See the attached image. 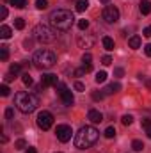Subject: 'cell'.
Wrapping results in <instances>:
<instances>
[{
	"label": "cell",
	"instance_id": "cell-20",
	"mask_svg": "<svg viewBox=\"0 0 151 153\" xmlns=\"http://www.w3.org/2000/svg\"><path fill=\"white\" fill-rule=\"evenodd\" d=\"M132 148H133L135 152H142V150H144V143L139 141V139H135V141H132Z\"/></svg>",
	"mask_w": 151,
	"mask_h": 153
},
{
	"label": "cell",
	"instance_id": "cell-30",
	"mask_svg": "<svg viewBox=\"0 0 151 153\" xmlns=\"http://www.w3.org/2000/svg\"><path fill=\"white\" fill-rule=\"evenodd\" d=\"M36 7L38 9H46L48 7V0H36Z\"/></svg>",
	"mask_w": 151,
	"mask_h": 153
},
{
	"label": "cell",
	"instance_id": "cell-32",
	"mask_svg": "<svg viewBox=\"0 0 151 153\" xmlns=\"http://www.w3.org/2000/svg\"><path fill=\"white\" fill-rule=\"evenodd\" d=\"M9 91H11V89H9L5 84H2V85H0V94H2L4 98H5V96H9Z\"/></svg>",
	"mask_w": 151,
	"mask_h": 153
},
{
	"label": "cell",
	"instance_id": "cell-45",
	"mask_svg": "<svg viewBox=\"0 0 151 153\" xmlns=\"http://www.w3.org/2000/svg\"><path fill=\"white\" fill-rule=\"evenodd\" d=\"M146 134H148V137H150V139H151V126H150V128H148V130H146Z\"/></svg>",
	"mask_w": 151,
	"mask_h": 153
},
{
	"label": "cell",
	"instance_id": "cell-19",
	"mask_svg": "<svg viewBox=\"0 0 151 153\" xmlns=\"http://www.w3.org/2000/svg\"><path fill=\"white\" fill-rule=\"evenodd\" d=\"M75 5H76V11H78V13H84V11L89 7V0H76Z\"/></svg>",
	"mask_w": 151,
	"mask_h": 153
},
{
	"label": "cell",
	"instance_id": "cell-28",
	"mask_svg": "<svg viewBox=\"0 0 151 153\" xmlns=\"http://www.w3.org/2000/svg\"><path fill=\"white\" fill-rule=\"evenodd\" d=\"M21 80H23L25 85H32V76L29 75V73H23V75H21Z\"/></svg>",
	"mask_w": 151,
	"mask_h": 153
},
{
	"label": "cell",
	"instance_id": "cell-42",
	"mask_svg": "<svg viewBox=\"0 0 151 153\" xmlns=\"http://www.w3.org/2000/svg\"><path fill=\"white\" fill-rule=\"evenodd\" d=\"M5 18H7V7L2 5V20H5Z\"/></svg>",
	"mask_w": 151,
	"mask_h": 153
},
{
	"label": "cell",
	"instance_id": "cell-5",
	"mask_svg": "<svg viewBox=\"0 0 151 153\" xmlns=\"http://www.w3.org/2000/svg\"><path fill=\"white\" fill-rule=\"evenodd\" d=\"M32 34H34L36 41H39V43H52L57 38V32L52 27H48V25H36Z\"/></svg>",
	"mask_w": 151,
	"mask_h": 153
},
{
	"label": "cell",
	"instance_id": "cell-23",
	"mask_svg": "<svg viewBox=\"0 0 151 153\" xmlns=\"http://www.w3.org/2000/svg\"><path fill=\"white\" fill-rule=\"evenodd\" d=\"M14 27H16L18 30L25 29V20H23V18H14Z\"/></svg>",
	"mask_w": 151,
	"mask_h": 153
},
{
	"label": "cell",
	"instance_id": "cell-16",
	"mask_svg": "<svg viewBox=\"0 0 151 153\" xmlns=\"http://www.w3.org/2000/svg\"><path fill=\"white\" fill-rule=\"evenodd\" d=\"M101 45H103V48H105V50H109V52H110V50H114V45H115V43H114L112 38L105 36V38L101 39Z\"/></svg>",
	"mask_w": 151,
	"mask_h": 153
},
{
	"label": "cell",
	"instance_id": "cell-31",
	"mask_svg": "<svg viewBox=\"0 0 151 153\" xmlns=\"http://www.w3.org/2000/svg\"><path fill=\"white\" fill-rule=\"evenodd\" d=\"M87 27H89V22L87 20H78V29L80 30H87Z\"/></svg>",
	"mask_w": 151,
	"mask_h": 153
},
{
	"label": "cell",
	"instance_id": "cell-43",
	"mask_svg": "<svg viewBox=\"0 0 151 153\" xmlns=\"http://www.w3.org/2000/svg\"><path fill=\"white\" fill-rule=\"evenodd\" d=\"M144 36H146V38H151V25L144 29Z\"/></svg>",
	"mask_w": 151,
	"mask_h": 153
},
{
	"label": "cell",
	"instance_id": "cell-3",
	"mask_svg": "<svg viewBox=\"0 0 151 153\" xmlns=\"http://www.w3.org/2000/svg\"><path fill=\"white\" fill-rule=\"evenodd\" d=\"M75 22V16L71 11L68 9H57L50 14V23L57 29V30H70L71 25Z\"/></svg>",
	"mask_w": 151,
	"mask_h": 153
},
{
	"label": "cell",
	"instance_id": "cell-21",
	"mask_svg": "<svg viewBox=\"0 0 151 153\" xmlns=\"http://www.w3.org/2000/svg\"><path fill=\"white\" fill-rule=\"evenodd\" d=\"M94 80H96L98 84H103V82L107 80V73H105V71H98L96 76H94Z\"/></svg>",
	"mask_w": 151,
	"mask_h": 153
},
{
	"label": "cell",
	"instance_id": "cell-14",
	"mask_svg": "<svg viewBox=\"0 0 151 153\" xmlns=\"http://www.w3.org/2000/svg\"><path fill=\"white\" fill-rule=\"evenodd\" d=\"M139 11H141V14H150L151 13V2L150 0H142L141 4H139Z\"/></svg>",
	"mask_w": 151,
	"mask_h": 153
},
{
	"label": "cell",
	"instance_id": "cell-24",
	"mask_svg": "<svg viewBox=\"0 0 151 153\" xmlns=\"http://www.w3.org/2000/svg\"><path fill=\"white\" fill-rule=\"evenodd\" d=\"M103 134H105L107 139H112V137H115V128H114V126H109V128H105Z\"/></svg>",
	"mask_w": 151,
	"mask_h": 153
},
{
	"label": "cell",
	"instance_id": "cell-44",
	"mask_svg": "<svg viewBox=\"0 0 151 153\" xmlns=\"http://www.w3.org/2000/svg\"><path fill=\"white\" fill-rule=\"evenodd\" d=\"M25 153H38L36 152V148H32V146H29V148H27V152Z\"/></svg>",
	"mask_w": 151,
	"mask_h": 153
},
{
	"label": "cell",
	"instance_id": "cell-12",
	"mask_svg": "<svg viewBox=\"0 0 151 153\" xmlns=\"http://www.w3.org/2000/svg\"><path fill=\"white\" fill-rule=\"evenodd\" d=\"M87 119H89L91 123H101V121H103V114H101L100 111H96V109H91V111L87 112Z\"/></svg>",
	"mask_w": 151,
	"mask_h": 153
},
{
	"label": "cell",
	"instance_id": "cell-46",
	"mask_svg": "<svg viewBox=\"0 0 151 153\" xmlns=\"http://www.w3.org/2000/svg\"><path fill=\"white\" fill-rule=\"evenodd\" d=\"M100 2H101V4H105V5H109V2H110V0H100Z\"/></svg>",
	"mask_w": 151,
	"mask_h": 153
},
{
	"label": "cell",
	"instance_id": "cell-41",
	"mask_svg": "<svg viewBox=\"0 0 151 153\" xmlns=\"http://www.w3.org/2000/svg\"><path fill=\"white\" fill-rule=\"evenodd\" d=\"M4 80H5V82H13V80H14V76H13V73H7V75L4 76Z\"/></svg>",
	"mask_w": 151,
	"mask_h": 153
},
{
	"label": "cell",
	"instance_id": "cell-33",
	"mask_svg": "<svg viewBox=\"0 0 151 153\" xmlns=\"http://www.w3.org/2000/svg\"><path fill=\"white\" fill-rule=\"evenodd\" d=\"M13 116H14V109L13 107H7L5 109V119H13Z\"/></svg>",
	"mask_w": 151,
	"mask_h": 153
},
{
	"label": "cell",
	"instance_id": "cell-10",
	"mask_svg": "<svg viewBox=\"0 0 151 153\" xmlns=\"http://www.w3.org/2000/svg\"><path fill=\"white\" fill-rule=\"evenodd\" d=\"M93 45H94L93 34H80L78 36V46L80 48H93Z\"/></svg>",
	"mask_w": 151,
	"mask_h": 153
},
{
	"label": "cell",
	"instance_id": "cell-26",
	"mask_svg": "<svg viewBox=\"0 0 151 153\" xmlns=\"http://www.w3.org/2000/svg\"><path fill=\"white\" fill-rule=\"evenodd\" d=\"M7 57H9L7 46H0V59H2V61H7Z\"/></svg>",
	"mask_w": 151,
	"mask_h": 153
},
{
	"label": "cell",
	"instance_id": "cell-37",
	"mask_svg": "<svg viewBox=\"0 0 151 153\" xmlns=\"http://www.w3.org/2000/svg\"><path fill=\"white\" fill-rule=\"evenodd\" d=\"M73 75H75V76H82V75H85V70H84V68H78V70H75V71H73Z\"/></svg>",
	"mask_w": 151,
	"mask_h": 153
},
{
	"label": "cell",
	"instance_id": "cell-11",
	"mask_svg": "<svg viewBox=\"0 0 151 153\" xmlns=\"http://www.w3.org/2000/svg\"><path fill=\"white\" fill-rule=\"evenodd\" d=\"M57 84H59V78L53 73H44L41 76V85L43 87H50V85H57Z\"/></svg>",
	"mask_w": 151,
	"mask_h": 153
},
{
	"label": "cell",
	"instance_id": "cell-18",
	"mask_svg": "<svg viewBox=\"0 0 151 153\" xmlns=\"http://www.w3.org/2000/svg\"><path fill=\"white\" fill-rule=\"evenodd\" d=\"M141 38L139 36H132V38L128 39V45H130V48H141Z\"/></svg>",
	"mask_w": 151,
	"mask_h": 153
},
{
	"label": "cell",
	"instance_id": "cell-36",
	"mask_svg": "<svg viewBox=\"0 0 151 153\" xmlns=\"http://www.w3.org/2000/svg\"><path fill=\"white\" fill-rule=\"evenodd\" d=\"M150 126H151V119H150V117H144V119H142V128H146V130H148Z\"/></svg>",
	"mask_w": 151,
	"mask_h": 153
},
{
	"label": "cell",
	"instance_id": "cell-25",
	"mask_svg": "<svg viewBox=\"0 0 151 153\" xmlns=\"http://www.w3.org/2000/svg\"><path fill=\"white\" fill-rule=\"evenodd\" d=\"M121 123H123L124 126H128V125H132V123H133V117H132L130 114H124L123 117H121Z\"/></svg>",
	"mask_w": 151,
	"mask_h": 153
},
{
	"label": "cell",
	"instance_id": "cell-1",
	"mask_svg": "<svg viewBox=\"0 0 151 153\" xmlns=\"http://www.w3.org/2000/svg\"><path fill=\"white\" fill-rule=\"evenodd\" d=\"M98 137H100V132L94 126H82L75 134V141L73 143H75V146L78 150H87L93 144H96Z\"/></svg>",
	"mask_w": 151,
	"mask_h": 153
},
{
	"label": "cell",
	"instance_id": "cell-13",
	"mask_svg": "<svg viewBox=\"0 0 151 153\" xmlns=\"http://www.w3.org/2000/svg\"><path fill=\"white\" fill-rule=\"evenodd\" d=\"M82 68L85 70V73H89L91 70H93V55L91 53H84V57H82Z\"/></svg>",
	"mask_w": 151,
	"mask_h": 153
},
{
	"label": "cell",
	"instance_id": "cell-2",
	"mask_svg": "<svg viewBox=\"0 0 151 153\" xmlns=\"http://www.w3.org/2000/svg\"><path fill=\"white\" fill-rule=\"evenodd\" d=\"M14 105L20 112L23 114H30L38 109L39 105V98L34 93H29V91H21V93H16L14 96Z\"/></svg>",
	"mask_w": 151,
	"mask_h": 153
},
{
	"label": "cell",
	"instance_id": "cell-39",
	"mask_svg": "<svg viewBox=\"0 0 151 153\" xmlns=\"http://www.w3.org/2000/svg\"><path fill=\"white\" fill-rule=\"evenodd\" d=\"M144 53H146L148 57H151V43H148V45L144 46Z\"/></svg>",
	"mask_w": 151,
	"mask_h": 153
},
{
	"label": "cell",
	"instance_id": "cell-7",
	"mask_svg": "<svg viewBox=\"0 0 151 153\" xmlns=\"http://www.w3.org/2000/svg\"><path fill=\"white\" fill-rule=\"evenodd\" d=\"M101 16H103V20H105L109 25H114V23L119 20V9H117L115 5H105Z\"/></svg>",
	"mask_w": 151,
	"mask_h": 153
},
{
	"label": "cell",
	"instance_id": "cell-27",
	"mask_svg": "<svg viewBox=\"0 0 151 153\" xmlns=\"http://www.w3.org/2000/svg\"><path fill=\"white\" fill-rule=\"evenodd\" d=\"M9 71L13 73V75L16 76L20 71H21V64H11V68H9Z\"/></svg>",
	"mask_w": 151,
	"mask_h": 153
},
{
	"label": "cell",
	"instance_id": "cell-9",
	"mask_svg": "<svg viewBox=\"0 0 151 153\" xmlns=\"http://www.w3.org/2000/svg\"><path fill=\"white\" fill-rule=\"evenodd\" d=\"M55 134H57V139H59L61 143H68V141H71L73 130H71V126H68V125H57Z\"/></svg>",
	"mask_w": 151,
	"mask_h": 153
},
{
	"label": "cell",
	"instance_id": "cell-17",
	"mask_svg": "<svg viewBox=\"0 0 151 153\" xmlns=\"http://www.w3.org/2000/svg\"><path fill=\"white\" fill-rule=\"evenodd\" d=\"M11 36H13V30H11L7 25H2V27H0V38L2 39H9Z\"/></svg>",
	"mask_w": 151,
	"mask_h": 153
},
{
	"label": "cell",
	"instance_id": "cell-22",
	"mask_svg": "<svg viewBox=\"0 0 151 153\" xmlns=\"http://www.w3.org/2000/svg\"><path fill=\"white\" fill-rule=\"evenodd\" d=\"M11 5H14L16 9H23L27 5V0H11Z\"/></svg>",
	"mask_w": 151,
	"mask_h": 153
},
{
	"label": "cell",
	"instance_id": "cell-15",
	"mask_svg": "<svg viewBox=\"0 0 151 153\" xmlns=\"http://www.w3.org/2000/svg\"><path fill=\"white\" fill-rule=\"evenodd\" d=\"M119 89H121V84L115 82V84H109V85L103 89V93H105V94H114V93H117Z\"/></svg>",
	"mask_w": 151,
	"mask_h": 153
},
{
	"label": "cell",
	"instance_id": "cell-38",
	"mask_svg": "<svg viewBox=\"0 0 151 153\" xmlns=\"http://www.w3.org/2000/svg\"><path fill=\"white\" fill-rule=\"evenodd\" d=\"M114 75L115 76H123L124 75V70H123V68H115V70H114Z\"/></svg>",
	"mask_w": 151,
	"mask_h": 153
},
{
	"label": "cell",
	"instance_id": "cell-6",
	"mask_svg": "<svg viewBox=\"0 0 151 153\" xmlns=\"http://www.w3.org/2000/svg\"><path fill=\"white\" fill-rule=\"evenodd\" d=\"M36 123H38V126L41 128V130H50L52 125H53V116L50 114L48 111H41V112L38 114Z\"/></svg>",
	"mask_w": 151,
	"mask_h": 153
},
{
	"label": "cell",
	"instance_id": "cell-40",
	"mask_svg": "<svg viewBox=\"0 0 151 153\" xmlns=\"http://www.w3.org/2000/svg\"><path fill=\"white\" fill-rule=\"evenodd\" d=\"M75 89H76V91H84V89H85V85H84L82 82H75Z\"/></svg>",
	"mask_w": 151,
	"mask_h": 153
},
{
	"label": "cell",
	"instance_id": "cell-4",
	"mask_svg": "<svg viewBox=\"0 0 151 153\" xmlns=\"http://www.w3.org/2000/svg\"><path fill=\"white\" fill-rule=\"evenodd\" d=\"M32 62L38 70H50L57 62V55L50 50H38L32 57Z\"/></svg>",
	"mask_w": 151,
	"mask_h": 153
},
{
	"label": "cell",
	"instance_id": "cell-34",
	"mask_svg": "<svg viewBox=\"0 0 151 153\" xmlns=\"http://www.w3.org/2000/svg\"><path fill=\"white\" fill-rule=\"evenodd\" d=\"M110 62H112V57H110V55H103V57H101V64H105V66H109Z\"/></svg>",
	"mask_w": 151,
	"mask_h": 153
},
{
	"label": "cell",
	"instance_id": "cell-8",
	"mask_svg": "<svg viewBox=\"0 0 151 153\" xmlns=\"http://www.w3.org/2000/svg\"><path fill=\"white\" fill-rule=\"evenodd\" d=\"M57 93H59V96H61V100H62V103L64 105H68V107H71L73 105V102H75V98H73V93L70 91V87L68 85H64V84H57Z\"/></svg>",
	"mask_w": 151,
	"mask_h": 153
},
{
	"label": "cell",
	"instance_id": "cell-35",
	"mask_svg": "<svg viewBox=\"0 0 151 153\" xmlns=\"http://www.w3.org/2000/svg\"><path fill=\"white\" fill-rule=\"evenodd\" d=\"M103 96H105V93H98V91L93 93V100H103Z\"/></svg>",
	"mask_w": 151,
	"mask_h": 153
},
{
	"label": "cell",
	"instance_id": "cell-29",
	"mask_svg": "<svg viewBox=\"0 0 151 153\" xmlns=\"http://www.w3.org/2000/svg\"><path fill=\"white\" fill-rule=\"evenodd\" d=\"M14 146H16V150H23V148H27V143H25V139H18L14 143Z\"/></svg>",
	"mask_w": 151,
	"mask_h": 153
}]
</instances>
